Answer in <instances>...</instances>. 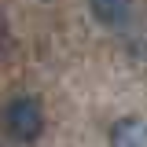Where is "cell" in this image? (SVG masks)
<instances>
[{
	"label": "cell",
	"mask_w": 147,
	"mask_h": 147,
	"mask_svg": "<svg viewBox=\"0 0 147 147\" xmlns=\"http://www.w3.org/2000/svg\"><path fill=\"white\" fill-rule=\"evenodd\" d=\"M0 125L15 144H37L44 132V107L33 96H11L0 110Z\"/></svg>",
	"instance_id": "cell-1"
},
{
	"label": "cell",
	"mask_w": 147,
	"mask_h": 147,
	"mask_svg": "<svg viewBox=\"0 0 147 147\" xmlns=\"http://www.w3.org/2000/svg\"><path fill=\"white\" fill-rule=\"evenodd\" d=\"M88 11L99 26L107 30H121L132 18V0H88Z\"/></svg>",
	"instance_id": "cell-2"
},
{
	"label": "cell",
	"mask_w": 147,
	"mask_h": 147,
	"mask_svg": "<svg viewBox=\"0 0 147 147\" xmlns=\"http://www.w3.org/2000/svg\"><path fill=\"white\" fill-rule=\"evenodd\" d=\"M110 147H144V121L140 118H121L110 129Z\"/></svg>",
	"instance_id": "cell-3"
}]
</instances>
